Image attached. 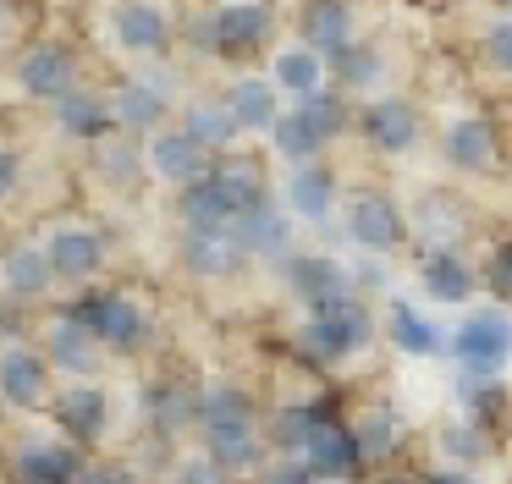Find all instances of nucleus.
Segmentation results:
<instances>
[{
	"label": "nucleus",
	"instance_id": "f257e3e1",
	"mask_svg": "<svg viewBox=\"0 0 512 484\" xmlns=\"http://www.w3.org/2000/svg\"><path fill=\"white\" fill-rule=\"evenodd\" d=\"M67 308L105 341L111 358H138V352L155 347V308H149L133 286H89V292H78Z\"/></svg>",
	"mask_w": 512,
	"mask_h": 484
},
{
	"label": "nucleus",
	"instance_id": "f03ea898",
	"mask_svg": "<svg viewBox=\"0 0 512 484\" xmlns=\"http://www.w3.org/2000/svg\"><path fill=\"white\" fill-rule=\"evenodd\" d=\"M375 336H380V325H375V314H369V303H364V297H353V303L331 308V314H309V319H303L298 336H292V352H298L309 369H336V363L358 358Z\"/></svg>",
	"mask_w": 512,
	"mask_h": 484
},
{
	"label": "nucleus",
	"instance_id": "7ed1b4c3",
	"mask_svg": "<svg viewBox=\"0 0 512 484\" xmlns=\"http://www.w3.org/2000/svg\"><path fill=\"white\" fill-rule=\"evenodd\" d=\"M342 231H347V242H353L358 253H369V259H391V253H402L408 237H413L408 209H402L386 187H364V193L347 198L342 204Z\"/></svg>",
	"mask_w": 512,
	"mask_h": 484
},
{
	"label": "nucleus",
	"instance_id": "20e7f679",
	"mask_svg": "<svg viewBox=\"0 0 512 484\" xmlns=\"http://www.w3.org/2000/svg\"><path fill=\"white\" fill-rule=\"evenodd\" d=\"M281 281H287V292L303 303V314H331V308H342L358 297L353 270H347L342 259H331V253H320V248L292 253V259L281 264Z\"/></svg>",
	"mask_w": 512,
	"mask_h": 484
},
{
	"label": "nucleus",
	"instance_id": "39448f33",
	"mask_svg": "<svg viewBox=\"0 0 512 484\" xmlns=\"http://www.w3.org/2000/svg\"><path fill=\"white\" fill-rule=\"evenodd\" d=\"M446 352L463 374H501L512 358V314L501 303L463 314V325L446 336Z\"/></svg>",
	"mask_w": 512,
	"mask_h": 484
},
{
	"label": "nucleus",
	"instance_id": "423d86ee",
	"mask_svg": "<svg viewBox=\"0 0 512 484\" xmlns=\"http://www.w3.org/2000/svg\"><path fill=\"white\" fill-rule=\"evenodd\" d=\"M39 352L50 358V369H56V380L78 385V380H94V374L105 369V341L94 336L89 325H83L72 308H61V314L45 319V330H39Z\"/></svg>",
	"mask_w": 512,
	"mask_h": 484
},
{
	"label": "nucleus",
	"instance_id": "0eeeda50",
	"mask_svg": "<svg viewBox=\"0 0 512 484\" xmlns=\"http://www.w3.org/2000/svg\"><path fill=\"white\" fill-rule=\"evenodd\" d=\"M56 369L34 341H6L0 347V402L17 413H50L56 402Z\"/></svg>",
	"mask_w": 512,
	"mask_h": 484
},
{
	"label": "nucleus",
	"instance_id": "6e6552de",
	"mask_svg": "<svg viewBox=\"0 0 512 484\" xmlns=\"http://www.w3.org/2000/svg\"><path fill=\"white\" fill-rule=\"evenodd\" d=\"M199 451L226 468L237 484H248L270 457V440H265V418H215V424H199Z\"/></svg>",
	"mask_w": 512,
	"mask_h": 484
},
{
	"label": "nucleus",
	"instance_id": "1a4fd4ad",
	"mask_svg": "<svg viewBox=\"0 0 512 484\" xmlns=\"http://www.w3.org/2000/svg\"><path fill=\"white\" fill-rule=\"evenodd\" d=\"M45 259L56 270L61 286H83L89 292L100 281L105 259H111V242H105L100 226H83V220H61V226L45 231Z\"/></svg>",
	"mask_w": 512,
	"mask_h": 484
},
{
	"label": "nucleus",
	"instance_id": "9d476101",
	"mask_svg": "<svg viewBox=\"0 0 512 484\" xmlns=\"http://www.w3.org/2000/svg\"><path fill=\"white\" fill-rule=\"evenodd\" d=\"M276 33V11L265 0H226L221 11H210V55L221 61H254Z\"/></svg>",
	"mask_w": 512,
	"mask_h": 484
},
{
	"label": "nucleus",
	"instance_id": "9b49d317",
	"mask_svg": "<svg viewBox=\"0 0 512 484\" xmlns=\"http://www.w3.org/2000/svg\"><path fill=\"white\" fill-rule=\"evenodd\" d=\"M199 391L204 385L182 380V374H155L144 385V429L160 446H177L182 435L199 429Z\"/></svg>",
	"mask_w": 512,
	"mask_h": 484
},
{
	"label": "nucleus",
	"instance_id": "f8f14e48",
	"mask_svg": "<svg viewBox=\"0 0 512 484\" xmlns=\"http://www.w3.org/2000/svg\"><path fill=\"white\" fill-rule=\"evenodd\" d=\"M83 462H89V451L72 446L67 435H28L12 446L6 473H12V484H78Z\"/></svg>",
	"mask_w": 512,
	"mask_h": 484
},
{
	"label": "nucleus",
	"instance_id": "ddd939ff",
	"mask_svg": "<svg viewBox=\"0 0 512 484\" xmlns=\"http://www.w3.org/2000/svg\"><path fill=\"white\" fill-rule=\"evenodd\" d=\"M50 418H56V435H67L72 446H100L111 435V391L100 380H78L61 385L56 402H50Z\"/></svg>",
	"mask_w": 512,
	"mask_h": 484
},
{
	"label": "nucleus",
	"instance_id": "4468645a",
	"mask_svg": "<svg viewBox=\"0 0 512 484\" xmlns=\"http://www.w3.org/2000/svg\"><path fill=\"white\" fill-rule=\"evenodd\" d=\"M303 462H309V473L320 484H353L358 473H364V457H358V435L353 424H347L342 413H325L320 424H314L309 446H303Z\"/></svg>",
	"mask_w": 512,
	"mask_h": 484
},
{
	"label": "nucleus",
	"instance_id": "2eb2a0df",
	"mask_svg": "<svg viewBox=\"0 0 512 484\" xmlns=\"http://www.w3.org/2000/svg\"><path fill=\"white\" fill-rule=\"evenodd\" d=\"M17 88H23L28 99H45V105L67 99L72 88H78V55H72V44H61V39L28 44V50L17 55Z\"/></svg>",
	"mask_w": 512,
	"mask_h": 484
},
{
	"label": "nucleus",
	"instance_id": "dca6fc26",
	"mask_svg": "<svg viewBox=\"0 0 512 484\" xmlns=\"http://www.w3.org/2000/svg\"><path fill=\"white\" fill-rule=\"evenodd\" d=\"M358 132H364V143H369L375 154L402 160V154L419 149L424 116L413 110V99H369V105L358 110Z\"/></svg>",
	"mask_w": 512,
	"mask_h": 484
},
{
	"label": "nucleus",
	"instance_id": "f3484780",
	"mask_svg": "<svg viewBox=\"0 0 512 484\" xmlns=\"http://www.w3.org/2000/svg\"><path fill=\"white\" fill-rule=\"evenodd\" d=\"M177 259H182V270L199 275V281H232L248 264V253H243V242H237L232 226H182Z\"/></svg>",
	"mask_w": 512,
	"mask_h": 484
},
{
	"label": "nucleus",
	"instance_id": "a211bd4d",
	"mask_svg": "<svg viewBox=\"0 0 512 484\" xmlns=\"http://www.w3.org/2000/svg\"><path fill=\"white\" fill-rule=\"evenodd\" d=\"M441 154H446V165L463 171V176H496L501 160H507L501 132L490 116H457L452 127L441 132Z\"/></svg>",
	"mask_w": 512,
	"mask_h": 484
},
{
	"label": "nucleus",
	"instance_id": "6ab92c4d",
	"mask_svg": "<svg viewBox=\"0 0 512 484\" xmlns=\"http://www.w3.org/2000/svg\"><path fill=\"white\" fill-rule=\"evenodd\" d=\"M347 424H353V435H358V457H364L369 479L397 468L402 446H408V424H402L397 407H391V402H369V407H358Z\"/></svg>",
	"mask_w": 512,
	"mask_h": 484
},
{
	"label": "nucleus",
	"instance_id": "aec40b11",
	"mask_svg": "<svg viewBox=\"0 0 512 484\" xmlns=\"http://www.w3.org/2000/svg\"><path fill=\"white\" fill-rule=\"evenodd\" d=\"M144 160H149V176H160L166 187H193V182H204L210 176V165H215V154L210 149H199V143L188 138V132L171 121V127H160L155 138L144 143Z\"/></svg>",
	"mask_w": 512,
	"mask_h": 484
},
{
	"label": "nucleus",
	"instance_id": "412c9836",
	"mask_svg": "<svg viewBox=\"0 0 512 484\" xmlns=\"http://www.w3.org/2000/svg\"><path fill=\"white\" fill-rule=\"evenodd\" d=\"M232 231H237V242H243L248 264H276V270H281V264L298 253L292 215L276 204V198H270V204H259V209H248V215H237Z\"/></svg>",
	"mask_w": 512,
	"mask_h": 484
},
{
	"label": "nucleus",
	"instance_id": "4be33fe9",
	"mask_svg": "<svg viewBox=\"0 0 512 484\" xmlns=\"http://www.w3.org/2000/svg\"><path fill=\"white\" fill-rule=\"evenodd\" d=\"M56 286L61 281L45 259V242H6V248H0V292H6V303L34 308V303H45Z\"/></svg>",
	"mask_w": 512,
	"mask_h": 484
},
{
	"label": "nucleus",
	"instance_id": "5701e85b",
	"mask_svg": "<svg viewBox=\"0 0 512 484\" xmlns=\"http://www.w3.org/2000/svg\"><path fill=\"white\" fill-rule=\"evenodd\" d=\"M210 182L221 187V198L232 204V215H248V209L270 204V176H265V160H259L254 149H226V154H215Z\"/></svg>",
	"mask_w": 512,
	"mask_h": 484
},
{
	"label": "nucleus",
	"instance_id": "b1692460",
	"mask_svg": "<svg viewBox=\"0 0 512 484\" xmlns=\"http://www.w3.org/2000/svg\"><path fill=\"white\" fill-rule=\"evenodd\" d=\"M111 110H116V127L133 132V138H155L160 127H171V99L149 77H122L111 88Z\"/></svg>",
	"mask_w": 512,
	"mask_h": 484
},
{
	"label": "nucleus",
	"instance_id": "393cba45",
	"mask_svg": "<svg viewBox=\"0 0 512 484\" xmlns=\"http://www.w3.org/2000/svg\"><path fill=\"white\" fill-rule=\"evenodd\" d=\"M342 209V182L325 160L314 165H292L287 176V215L292 220H309V226H325V220Z\"/></svg>",
	"mask_w": 512,
	"mask_h": 484
},
{
	"label": "nucleus",
	"instance_id": "a878e982",
	"mask_svg": "<svg viewBox=\"0 0 512 484\" xmlns=\"http://www.w3.org/2000/svg\"><path fill=\"white\" fill-rule=\"evenodd\" d=\"M298 33L325 66H336L353 50V6H347V0H309V6L298 11Z\"/></svg>",
	"mask_w": 512,
	"mask_h": 484
},
{
	"label": "nucleus",
	"instance_id": "bb28decb",
	"mask_svg": "<svg viewBox=\"0 0 512 484\" xmlns=\"http://www.w3.org/2000/svg\"><path fill=\"white\" fill-rule=\"evenodd\" d=\"M50 116H56V132L61 138H72V143H105L111 132H122L116 127V110H111V99L105 94H94V88H72L67 99H56L50 105Z\"/></svg>",
	"mask_w": 512,
	"mask_h": 484
},
{
	"label": "nucleus",
	"instance_id": "cd10ccee",
	"mask_svg": "<svg viewBox=\"0 0 512 484\" xmlns=\"http://www.w3.org/2000/svg\"><path fill=\"white\" fill-rule=\"evenodd\" d=\"M408 226H413V242H419V253H435V248H457V253H463L468 209L457 204V198H446V193H424L419 204H413Z\"/></svg>",
	"mask_w": 512,
	"mask_h": 484
},
{
	"label": "nucleus",
	"instance_id": "c85d7f7f",
	"mask_svg": "<svg viewBox=\"0 0 512 484\" xmlns=\"http://www.w3.org/2000/svg\"><path fill=\"white\" fill-rule=\"evenodd\" d=\"M419 286L435 297V303H468V297L485 286V275L463 259L457 248H435V253H419Z\"/></svg>",
	"mask_w": 512,
	"mask_h": 484
},
{
	"label": "nucleus",
	"instance_id": "c756f323",
	"mask_svg": "<svg viewBox=\"0 0 512 484\" xmlns=\"http://www.w3.org/2000/svg\"><path fill=\"white\" fill-rule=\"evenodd\" d=\"M496 446H501V435L490 424H479V418H446V424H435V451L452 468H479V462L496 457Z\"/></svg>",
	"mask_w": 512,
	"mask_h": 484
},
{
	"label": "nucleus",
	"instance_id": "7c9ffc66",
	"mask_svg": "<svg viewBox=\"0 0 512 484\" xmlns=\"http://www.w3.org/2000/svg\"><path fill=\"white\" fill-rule=\"evenodd\" d=\"M226 110L237 116V127L243 132H276L281 121V88L270 83V77H232V88H226Z\"/></svg>",
	"mask_w": 512,
	"mask_h": 484
},
{
	"label": "nucleus",
	"instance_id": "2f4dec72",
	"mask_svg": "<svg viewBox=\"0 0 512 484\" xmlns=\"http://www.w3.org/2000/svg\"><path fill=\"white\" fill-rule=\"evenodd\" d=\"M116 44H122L127 55H160L171 44V22L160 6H149V0H127L122 11H116Z\"/></svg>",
	"mask_w": 512,
	"mask_h": 484
},
{
	"label": "nucleus",
	"instance_id": "473e14b6",
	"mask_svg": "<svg viewBox=\"0 0 512 484\" xmlns=\"http://www.w3.org/2000/svg\"><path fill=\"white\" fill-rule=\"evenodd\" d=\"M177 127L188 132L199 149H210V154L237 149V138H243V127H237V116L226 110V99H193V105H182Z\"/></svg>",
	"mask_w": 512,
	"mask_h": 484
},
{
	"label": "nucleus",
	"instance_id": "72a5a7b5",
	"mask_svg": "<svg viewBox=\"0 0 512 484\" xmlns=\"http://www.w3.org/2000/svg\"><path fill=\"white\" fill-rule=\"evenodd\" d=\"M386 341L397 352H408V358H430V352L446 347L441 325H435L430 314H419L408 297H391V303H386Z\"/></svg>",
	"mask_w": 512,
	"mask_h": 484
},
{
	"label": "nucleus",
	"instance_id": "f704fd0d",
	"mask_svg": "<svg viewBox=\"0 0 512 484\" xmlns=\"http://www.w3.org/2000/svg\"><path fill=\"white\" fill-rule=\"evenodd\" d=\"M270 83L281 88V94H320L325 88V61L309 50V44H292V50H276V61H270Z\"/></svg>",
	"mask_w": 512,
	"mask_h": 484
},
{
	"label": "nucleus",
	"instance_id": "c9c22d12",
	"mask_svg": "<svg viewBox=\"0 0 512 484\" xmlns=\"http://www.w3.org/2000/svg\"><path fill=\"white\" fill-rule=\"evenodd\" d=\"M457 407H463V418L496 429L507 418V380L501 374H457Z\"/></svg>",
	"mask_w": 512,
	"mask_h": 484
},
{
	"label": "nucleus",
	"instance_id": "e433bc0d",
	"mask_svg": "<svg viewBox=\"0 0 512 484\" xmlns=\"http://www.w3.org/2000/svg\"><path fill=\"white\" fill-rule=\"evenodd\" d=\"M298 110H303V121H309L314 132H320V143H336L347 127H358V110L347 105L342 88H320V94L298 99Z\"/></svg>",
	"mask_w": 512,
	"mask_h": 484
},
{
	"label": "nucleus",
	"instance_id": "4c0bfd02",
	"mask_svg": "<svg viewBox=\"0 0 512 484\" xmlns=\"http://www.w3.org/2000/svg\"><path fill=\"white\" fill-rule=\"evenodd\" d=\"M270 149H276L287 165H314L325 154V143H320V132L303 121V110H281L276 132H270Z\"/></svg>",
	"mask_w": 512,
	"mask_h": 484
},
{
	"label": "nucleus",
	"instance_id": "58836bf2",
	"mask_svg": "<svg viewBox=\"0 0 512 484\" xmlns=\"http://www.w3.org/2000/svg\"><path fill=\"white\" fill-rule=\"evenodd\" d=\"M177 220L182 226H232V204L221 198V187L204 176V182H193V187H182L177 193Z\"/></svg>",
	"mask_w": 512,
	"mask_h": 484
},
{
	"label": "nucleus",
	"instance_id": "ea45409f",
	"mask_svg": "<svg viewBox=\"0 0 512 484\" xmlns=\"http://www.w3.org/2000/svg\"><path fill=\"white\" fill-rule=\"evenodd\" d=\"M215 418H259V407L237 380H210L199 391V424H215Z\"/></svg>",
	"mask_w": 512,
	"mask_h": 484
},
{
	"label": "nucleus",
	"instance_id": "a19ab883",
	"mask_svg": "<svg viewBox=\"0 0 512 484\" xmlns=\"http://www.w3.org/2000/svg\"><path fill=\"white\" fill-rule=\"evenodd\" d=\"M94 171H100L105 182L127 187V182H138V176L149 171V160L133 149V143H122V138H105V143H94Z\"/></svg>",
	"mask_w": 512,
	"mask_h": 484
},
{
	"label": "nucleus",
	"instance_id": "79ce46f5",
	"mask_svg": "<svg viewBox=\"0 0 512 484\" xmlns=\"http://www.w3.org/2000/svg\"><path fill=\"white\" fill-rule=\"evenodd\" d=\"M331 72H336V83H342V88H369V83H380V72H386V55L369 50V44H353Z\"/></svg>",
	"mask_w": 512,
	"mask_h": 484
},
{
	"label": "nucleus",
	"instance_id": "37998d69",
	"mask_svg": "<svg viewBox=\"0 0 512 484\" xmlns=\"http://www.w3.org/2000/svg\"><path fill=\"white\" fill-rule=\"evenodd\" d=\"M248 484H320V479L309 473V462H303V457H281V451H270L265 468H259Z\"/></svg>",
	"mask_w": 512,
	"mask_h": 484
},
{
	"label": "nucleus",
	"instance_id": "c03bdc74",
	"mask_svg": "<svg viewBox=\"0 0 512 484\" xmlns=\"http://www.w3.org/2000/svg\"><path fill=\"white\" fill-rule=\"evenodd\" d=\"M171 484H237L226 468H215L204 451H193V457H177L171 462Z\"/></svg>",
	"mask_w": 512,
	"mask_h": 484
},
{
	"label": "nucleus",
	"instance_id": "a18cd8bd",
	"mask_svg": "<svg viewBox=\"0 0 512 484\" xmlns=\"http://www.w3.org/2000/svg\"><path fill=\"white\" fill-rule=\"evenodd\" d=\"M485 66L501 77H512V17H496L485 28Z\"/></svg>",
	"mask_w": 512,
	"mask_h": 484
},
{
	"label": "nucleus",
	"instance_id": "49530a36",
	"mask_svg": "<svg viewBox=\"0 0 512 484\" xmlns=\"http://www.w3.org/2000/svg\"><path fill=\"white\" fill-rule=\"evenodd\" d=\"M78 484H144V473L127 468V462H116V457H89Z\"/></svg>",
	"mask_w": 512,
	"mask_h": 484
},
{
	"label": "nucleus",
	"instance_id": "de8ad7c7",
	"mask_svg": "<svg viewBox=\"0 0 512 484\" xmlns=\"http://www.w3.org/2000/svg\"><path fill=\"white\" fill-rule=\"evenodd\" d=\"M485 286L496 297H512V242H501L496 253H490V264H485Z\"/></svg>",
	"mask_w": 512,
	"mask_h": 484
},
{
	"label": "nucleus",
	"instance_id": "09e8293b",
	"mask_svg": "<svg viewBox=\"0 0 512 484\" xmlns=\"http://www.w3.org/2000/svg\"><path fill=\"white\" fill-rule=\"evenodd\" d=\"M424 484H479L474 468H452V462H435V468H424Z\"/></svg>",
	"mask_w": 512,
	"mask_h": 484
},
{
	"label": "nucleus",
	"instance_id": "8fccbe9b",
	"mask_svg": "<svg viewBox=\"0 0 512 484\" xmlns=\"http://www.w3.org/2000/svg\"><path fill=\"white\" fill-rule=\"evenodd\" d=\"M353 286H358V297L386 292V270H380V259H375V264H364V270H353Z\"/></svg>",
	"mask_w": 512,
	"mask_h": 484
},
{
	"label": "nucleus",
	"instance_id": "3c124183",
	"mask_svg": "<svg viewBox=\"0 0 512 484\" xmlns=\"http://www.w3.org/2000/svg\"><path fill=\"white\" fill-rule=\"evenodd\" d=\"M12 187H17V154L6 149V143H0V198L12 193Z\"/></svg>",
	"mask_w": 512,
	"mask_h": 484
},
{
	"label": "nucleus",
	"instance_id": "603ef678",
	"mask_svg": "<svg viewBox=\"0 0 512 484\" xmlns=\"http://www.w3.org/2000/svg\"><path fill=\"white\" fill-rule=\"evenodd\" d=\"M369 484H424V473H408V468H391V473H375Z\"/></svg>",
	"mask_w": 512,
	"mask_h": 484
},
{
	"label": "nucleus",
	"instance_id": "864d4df0",
	"mask_svg": "<svg viewBox=\"0 0 512 484\" xmlns=\"http://www.w3.org/2000/svg\"><path fill=\"white\" fill-rule=\"evenodd\" d=\"M0 484H12V473H0Z\"/></svg>",
	"mask_w": 512,
	"mask_h": 484
},
{
	"label": "nucleus",
	"instance_id": "5fc2aeb1",
	"mask_svg": "<svg viewBox=\"0 0 512 484\" xmlns=\"http://www.w3.org/2000/svg\"><path fill=\"white\" fill-rule=\"evenodd\" d=\"M501 6H507V17H512V0H501Z\"/></svg>",
	"mask_w": 512,
	"mask_h": 484
}]
</instances>
